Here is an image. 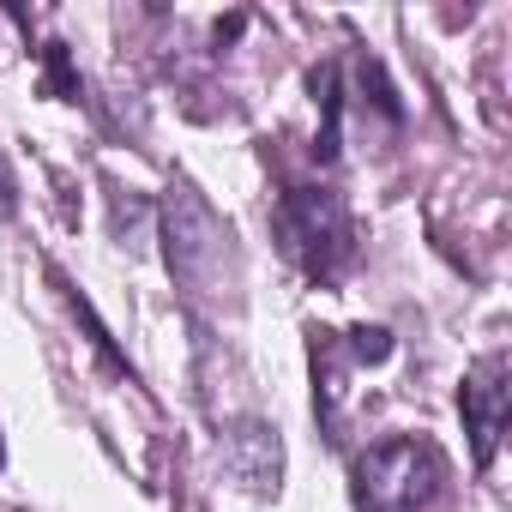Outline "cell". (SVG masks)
Instances as JSON below:
<instances>
[{
  "label": "cell",
  "instance_id": "cell-1",
  "mask_svg": "<svg viewBox=\"0 0 512 512\" xmlns=\"http://www.w3.org/2000/svg\"><path fill=\"white\" fill-rule=\"evenodd\" d=\"M440 488V458L422 440H380L350 470L356 512H422Z\"/></svg>",
  "mask_w": 512,
  "mask_h": 512
},
{
  "label": "cell",
  "instance_id": "cell-2",
  "mask_svg": "<svg viewBox=\"0 0 512 512\" xmlns=\"http://www.w3.org/2000/svg\"><path fill=\"white\" fill-rule=\"evenodd\" d=\"M278 235L290 247V260H302L308 272H332L344 253H350V223H344V205L320 187H296L284 193L278 205Z\"/></svg>",
  "mask_w": 512,
  "mask_h": 512
},
{
  "label": "cell",
  "instance_id": "cell-3",
  "mask_svg": "<svg viewBox=\"0 0 512 512\" xmlns=\"http://www.w3.org/2000/svg\"><path fill=\"white\" fill-rule=\"evenodd\" d=\"M458 410H464V434H470L476 464H488L494 446H500V434H506V416H512V368H506V356H482L464 374Z\"/></svg>",
  "mask_w": 512,
  "mask_h": 512
},
{
  "label": "cell",
  "instance_id": "cell-4",
  "mask_svg": "<svg viewBox=\"0 0 512 512\" xmlns=\"http://www.w3.org/2000/svg\"><path fill=\"white\" fill-rule=\"evenodd\" d=\"M223 464H229V476H235L241 488L266 494V488H278V476H284V446H278V434H272L266 422H241V428L229 434V446H223Z\"/></svg>",
  "mask_w": 512,
  "mask_h": 512
},
{
  "label": "cell",
  "instance_id": "cell-5",
  "mask_svg": "<svg viewBox=\"0 0 512 512\" xmlns=\"http://www.w3.org/2000/svg\"><path fill=\"white\" fill-rule=\"evenodd\" d=\"M350 350H356L362 362H386V356H392V332H386V326H356V332H350Z\"/></svg>",
  "mask_w": 512,
  "mask_h": 512
},
{
  "label": "cell",
  "instance_id": "cell-6",
  "mask_svg": "<svg viewBox=\"0 0 512 512\" xmlns=\"http://www.w3.org/2000/svg\"><path fill=\"white\" fill-rule=\"evenodd\" d=\"M0 464H7V446H0Z\"/></svg>",
  "mask_w": 512,
  "mask_h": 512
}]
</instances>
